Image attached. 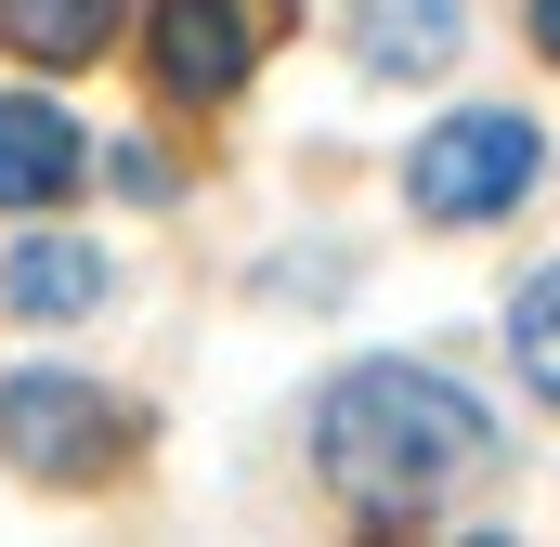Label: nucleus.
Segmentation results:
<instances>
[{
    "mask_svg": "<svg viewBox=\"0 0 560 547\" xmlns=\"http://www.w3.org/2000/svg\"><path fill=\"white\" fill-rule=\"evenodd\" d=\"M313 456H326V496L352 522H430L456 482H482L495 430L430 365H352L326 392V417H313Z\"/></svg>",
    "mask_w": 560,
    "mask_h": 547,
    "instance_id": "nucleus-1",
    "label": "nucleus"
},
{
    "mask_svg": "<svg viewBox=\"0 0 560 547\" xmlns=\"http://www.w3.org/2000/svg\"><path fill=\"white\" fill-rule=\"evenodd\" d=\"M535 170H548V143H535L522 105H469L405 156V196H418V222H495V209L535 196Z\"/></svg>",
    "mask_w": 560,
    "mask_h": 547,
    "instance_id": "nucleus-2",
    "label": "nucleus"
},
{
    "mask_svg": "<svg viewBox=\"0 0 560 547\" xmlns=\"http://www.w3.org/2000/svg\"><path fill=\"white\" fill-rule=\"evenodd\" d=\"M0 456L26 482H105L131 456V417L92 379H66V365H26V379H0Z\"/></svg>",
    "mask_w": 560,
    "mask_h": 547,
    "instance_id": "nucleus-3",
    "label": "nucleus"
},
{
    "mask_svg": "<svg viewBox=\"0 0 560 547\" xmlns=\"http://www.w3.org/2000/svg\"><path fill=\"white\" fill-rule=\"evenodd\" d=\"M143 53H156V92L170 105H235L248 66H261V13L248 0H156L143 13Z\"/></svg>",
    "mask_w": 560,
    "mask_h": 547,
    "instance_id": "nucleus-4",
    "label": "nucleus"
},
{
    "mask_svg": "<svg viewBox=\"0 0 560 547\" xmlns=\"http://www.w3.org/2000/svg\"><path fill=\"white\" fill-rule=\"evenodd\" d=\"M79 170H92V143H79L66 105L0 92V209H66V196H79Z\"/></svg>",
    "mask_w": 560,
    "mask_h": 547,
    "instance_id": "nucleus-5",
    "label": "nucleus"
},
{
    "mask_svg": "<svg viewBox=\"0 0 560 547\" xmlns=\"http://www.w3.org/2000/svg\"><path fill=\"white\" fill-rule=\"evenodd\" d=\"M0 300H13L26 326H52V313H92V300H105V248H79V235H26V248L0 261Z\"/></svg>",
    "mask_w": 560,
    "mask_h": 547,
    "instance_id": "nucleus-6",
    "label": "nucleus"
},
{
    "mask_svg": "<svg viewBox=\"0 0 560 547\" xmlns=\"http://www.w3.org/2000/svg\"><path fill=\"white\" fill-rule=\"evenodd\" d=\"M118 13H131V0H0V39H13L26 66H92V53L118 39Z\"/></svg>",
    "mask_w": 560,
    "mask_h": 547,
    "instance_id": "nucleus-7",
    "label": "nucleus"
},
{
    "mask_svg": "<svg viewBox=\"0 0 560 547\" xmlns=\"http://www.w3.org/2000/svg\"><path fill=\"white\" fill-rule=\"evenodd\" d=\"M352 39H365V66H378V79H430V66L456 53V0H365V26H352Z\"/></svg>",
    "mask_w": 560,
    "mask_h": 547,
    "instance_id": "nucleus-8",
    "label": "nucleus"
},
{
    "mask_svg": "<svg viewBox=\"0 0 560 547\" xmlns=\"http://www.w3.org/2000/svg\"><path fill=\"white\" fill-rule=\"evenodd\" d=\"M509 352H522V379H535V392L560 405V261L535 274L522 300H509Z\"/></svg>",
    "mask_w": 560,
    "mask_h": 547,
    "instance_id": "nucleus-9",
    "label": "nucleus"
},
{
    "mask_svg": "<svg viewBox=\"0 0 560 547\" xmlns=\"http://www.w3.org/2000/svg\"><path fill=\"white\" fill-rule=\"evenodd\" d=\"M535 53H548V66H560V0H535Z\"/></svg>",
    "mask_w": 560,
    "mask_h": 547,
    "instance_id": "nucleus-10",
    "label": "nucleus"
}]
</instances>
